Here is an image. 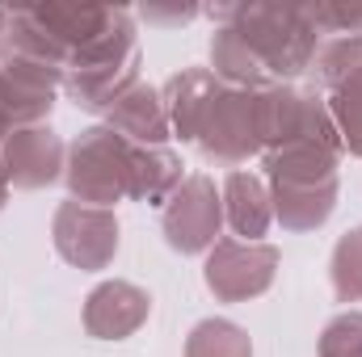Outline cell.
<instances>
[{
	"label": "cell",
	"mask_w": 362,
	"mask_h": 357,
	"mask_svg": "<svg viewBox=\"0 0 362 357\" xmlns=\"http://www.w3.org/2000/svg\"><path fill=\"white\" fill-rule=\"evenodd\" d=\"M135 152H127L114 131H89L76 143V164H72V193L85 202H114L122 189H131Z\"/></svg>",
	"instance_id": "obj_1"
},
{
	"label": "cell",
	"mask_w": 362,
	"mask_h": 357,
	"mask_svg": "<svg viewBox=\"0 0 362 357\" xmlns=\"http://www.w3.org/2000/svg\"><path fill=\"white\" fill-rule=\"evenodd\" d=\"M215 227H219V202H215V189L206 177H194L181 185V193L173 198L169 214H165V231H169V244L181 253H198L215 240Z\"/></svg>",
	"instance_id": "obj_2"
},
{
	"label": "cell",
	"mask_w": 362,
	"mask_h": 357,
	"mask_svg": "<svg viewBox=\"0 0 362 357\" xmlns=\"http://www.w3.org/2000/svg\"><path fill=\"white\" fill-rule=\"evenodd\" d=\"M59 169V143L51 131H21L8 143V177L17 185H42Z\"/></svg>",
	"instance_id": "obj_3"
},
{
	"label": "cell",
	"mask_w": 362,
	"mask_h": 357,
	"mask_svg": "<svg viewBox=\"0 0 362 357\" xmlns=\"http://www.w3.org/2000/svg\"><path fill=\"white\" fill-rule=\"evenodd\" d=\"M266 253H270V248H253V257H249V265H245V248L223 244V248L211 257V265H206V286L219 290L223 298H240V294H257V290H266L262 277L245 273V269H253V261H262Z\"/></svg>",
	"instance_id": "obj_4"
},
{
	"label": "cell",
	"mask_w": 362,
	"mask_h": 357,
	"mask_svg": "<svg viewBox=\"0 0 362 357\" xmlns=\"http://www.w3.org/2000/svg\"><path fill=\"white\" fill-rule=\"evenodd\" d=\"M228 198H232V227L240 236H262L266 223H270V210H266V193H262V181L249 177V173H232L228 181Z\"/></svg>",
	"instance_id": "obj_5"
},
{
	"label": "cell",
	"mask_w": 362,
	"mask_h": 357,
	"mask_svg": "<svg viewBox=\"0 0 362 357\" xmlns=\"http://www.w3.org/2000/svg\"><path fill=\"white\" fill-rule=\"evenodd\" d=\"M189 357H249V341L240 328L206 320V324H198V332L189 341Z\"/></svg>",
	"instance_id": "obj_6"
},
{
	"label": "cell",
	"mask_w": 362,
	"mask_h": 357,
	"mask_svg": "<svg viewBox=\"0 0 362 357\" xmlns=\"http://www.w3.org/2000/svg\"><path fill=\"white\" fill-rule=\"evenodd\" d=\"M333 282H337V294H341V298H358L362 294V227L350 231V236L337 244Z\"/></svg>",
	"instance_id": "obj_7"
},
{
	"label": "cell",
	"mask_w": 362,
	"mask_h": 357,
	"mask_svg": "<svg viewBox=\"0 0 362 357\" xmlns=\"http://www.w3.org/2000/svg\"><path fill=\"white\" fill-rule=\"evenodd\" d=\"M0 202H4V181H0Z\"/></svg>",
	"instance_id": "obj_8"
}]
</instances>
